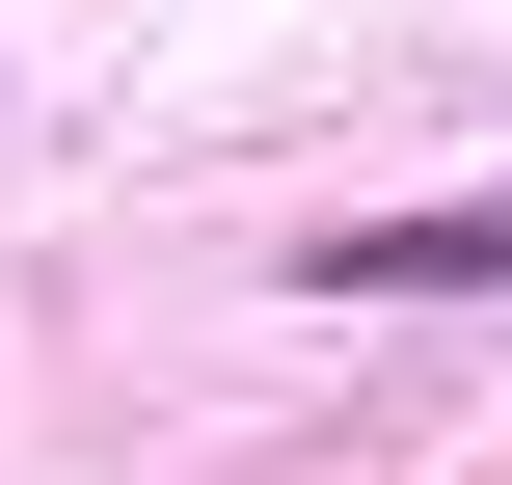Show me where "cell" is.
Listing matches in <instances>:
<instances>
[{"label":"cell","instance_id":"cell-1","mask_svg":"<svg viewBox=\"0 0 512 485\" xmlns=\"http://www.w3.org/2000/svg\"><path fill=\"white\" fill-rule=\"evenodd\" d=\"M324 297H512V189H459V216H351V243H297Z\"/></svg>","mask_w":512,"mask_h":485}]
</instances>
